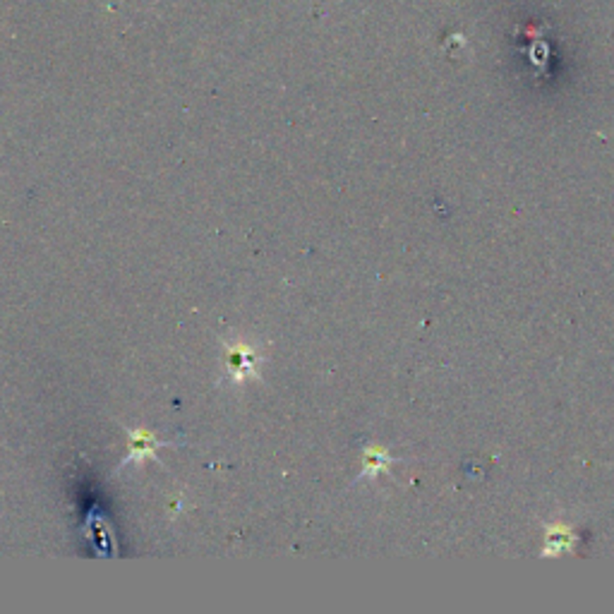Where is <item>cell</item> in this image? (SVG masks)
<instances>
[{
	"label": "cell",
	"instance_id": "obj_1",
	"mask_svg": "<svg viewBox=\"0 0 614 614\" xmlns=\"http://www.w3.org/2000/svg\"><path fill=\"white\" fill-rule=\"evenodd\" d=\"M120 427H123L125 434H127V454H125L123 461L116 465V473H120L125 465L144 464L147 458H154L158 465H164L161 461H158L157 451L164 447H173L175 441L158 440L154 432L142 430V427H130V425H123V423H120Z\"/></svg>",
	"mask_w": 614,
	"mask_h": 614
}]
</instances>
